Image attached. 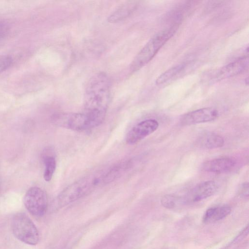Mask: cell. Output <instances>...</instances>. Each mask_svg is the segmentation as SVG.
I'll list each match as a JSON object with an SVG mask.
<instances>
[{
  "label": "cell",
  "mask_w": 249,
  "mask_h": 249,
  "mask_svg": "<svg viewBox=\"0 0 249 249\" xmlns=\"http://www.w3.org/2000/svg\"><path fill=\"white\" fill-rule=\"evenodd\" d=\"M11 228L13 234L22 242L32 246L38 244V231L30 217L23 213H18L13 217Z\"/></svg>",
  "instance_id": "277c9868"
},
{
  "label": "cell",
  "mask_w": 249,
  "mask_h": 249,
  "mask_svg": "<svg viewBox=\"0 0 249 249\" xmlns=\"http://www.w3.org/2000/svg\"><path fill=\"white\" fill-rule=\"evenodd\" d=\"M52 122L55 125L74 131H84L94 128L84 113H59L53 115Z\"/></svg>",
  "instance_id": "5b68a950"
},
{
  "label": "cell",
  "mask_w": 249,
  "mask_h": 249,
  "mask_svg": "<svg viewBox=\"0 0 249 249\" xmlns=\"http://www.w3.org/2000/svg\"><path fill=\"white\" fill-rule=\"evenodd\" d=\"M12 63V59L10 56H0V73L8 69Z\"/></svg>",
  "instance_id": "d6986e66"
},
{
  "label": "cell",
  "mask_w": 249,
  "mask_h": 249,
  "mask_svg": "<svg viewBox=\"0 0 249 249\" xmlns=\"http://www.w3.org/2000/svg\"><path fill=\"white\" fill-rule=\"evenodd\" d=\"M239 193L242 197H248L249 196V183L244 182L242 183L239 190Z\"/></svg>",
  "instance_id": "44dd1931"
},
{
  "label": "cell",
  "mask_w": 249,
  "mask_h": 249,
  "mask_svg": "<svg viewBox=\"0 0 249 249\" xmlns=\"http://www.w3.org/2000/svg\"><path fill=\"white\" fill-rule=\"evenodd\" d=\"M158 122L155 119H147L134 126L128 132L125 139L128 145H134L154 132L159 127Z\"/></svg>",
  "instance_id": "52a82bcc"
},
{
  "label": "cell",
  "mask_w": 249,
  "mask_h": 249,
  "mask_svg": "<svg viewBox=\"0 0 249 249\" xmlns=\"http://www.w3.org/2000/svg\"><path fill=\"white\" fill-rule=\"evenodd\" d=\"M24 205L33 215L43 216L48 208V198L46 192L37 187L29 188L23 198Z\"/></svg>",
  "instance_id": "8992f818"
},
{
  "label": "cell",
  "mask_w": 249,
  "mask_h": 249,
  "mask_svg": "<svg viewBox=\"0 0 249 249\" xmlns=\"http://www.w3.org/2000/svg\"><path fill=\"white\" fill-rule=\"evenodd\" d=\"M106 170H101L81 178L66 187L58 195L59 207L66 206L88 195L100 186L105 185L104 177Z\"/></svg>",
  "instance_id": "7a4b0ae2"
},
{
  "label": "cell",
  "mask_w": 249,
  "mask_h": 249,
  "mask_svg": "<svg viewBox=\"0 0 249 249\" xmlns=\"http://www.w3.org/2000/svg\"><path fill=\"white\" fill-rule=\"evenodd\" d=\"M110 82L103 72L95 74L89 81L84 98V111L93 127L105 119L110 99Z\"/></svg>",
  "instance_id": "6da1fadb"
},
{
  "label": "cell",
  "mask_w": 249,
  "mask_h": 249,
  "mask_svg": "<svg viewBox=\"0 0 249 249\" xmlns=\"http://www.w3.org/2000/svg\"><path fill=\"white\" fill-rule=\"evenodd\" d=\"M162 206L168 209H173L184 203L182 197L174 195H166L161 199Z\"/></svg>",
  "instance_id": "ac0fdd59"
},
{
  "label": "cell",
  "mask_w": 249,
  "mask_h": 249,
  "mask_svg": "<svg viewBox=\"0 0 249 249\" xmlns=\"http://www.w3.org/2000/svg\"><path fill=\"white\" fill-rule=\"evenodd\" d=\"M179 23H174L154 35L134 58L130 65L132 72L144 66L156 55L162 46L174 35Z\"/></svg>",
  "instance_id": "3957f363"
},
{
  "label": "cell",
  "mask_w": 249,
  "mask_h": 249,
  "mask_svg": "<svg viewBox=\"0 0 249 249\" xmlns=\"http://www.w3.org/2000/svg\"><path fill=\"white\" fill-rule=\"evenodd\" d=\"M218 186L214 180H208L201 182L182 197L184 203L200 201L213 195L217 191Z\"/></svg>",
  "instance_id": "ba28073f"
},
{
  "label": "cell",
  "mask_w": 249,
  "mask_h": 249,
  "mask_svg": "<svg viewBox=\"0 0 249 249\" xmlns=\"http://www.w3.org/2000/svg\"><path fill=\"white\" fill-rule=\"evenodd\" d=\"M217 110L213 107H204L198 109L182 116L180 120L183 126L207 123L215 120L218 116Z\"/></svg>",
  "instance_id": "9c48e42d"
},
{
  "label": "cell",
  "mask_w": 249,
  "mask_h": 249,
  "mask_svg": "<svg viewBox=\"0 0 249 249\" xmlns=\"http://www.w3.org/2000/svg\"><path fill=\"white\" fill-rule=\"evenodd\" d=\"M231 212V207L227 205L210 208L204 214L203 222L209 224L220 221L228 216Z\"/></svg>",
  "instance_id": "7c38bea8"
},
{
  "label": "cell",
  "mask_w": 249,
  "mask_h": 249,
  "mask_svg": "<svg viewBox=\"0 0 249 249\" xmlns=\"http://www.w3.org/2000/svg\"><path fill=\"white\" fill-rule=\"evenodd\" d=\"M9 30V25L7 23L0 20V38L4 36Z\"/></svg>",
  "instance_id": "7402d4cb"
},
{
  "label": "cell",
  "mask_w": 249,
  "mask_h": 249,
  "mask_svg": "<svg viewBox=\"0 0 249 249\" xmlns=\"http://www.w3.org/2000/svg\"><path fill=\"white\" fill-rule=\"evenodd\" d=\"M235 163V161L231 158H220L205 162L202 169L207 172L221 173L231 170Z\"/></svg>",
  "instance_id": "8fae6325"
},
{
  "label": "cell",
  "mask_w": 249,
  "mask_h": 249,
  "mask_svg": "<svg viewBox=\"0 0 249 249\" xmlns=\"http://www.w3.org/2000/svg\"><path fill=\"white\" fill-rule=\"evenodd\" d=\"M131 160L121 161L108 169L105 172L104 181L105 185L108 184L122 176L131 166Z\"/></svg>",
  "instance_id": "4fadbf2b"
},
{
  "label": "cell",
  "mask_w": 249,
  "mask_h": 249,
  "mask_svg": "<svg viewBox=\"0 0 249 249\" xmlns=\"http://www.w3.org/2000/svg\"></svg>",
  "instance_id": "603a6c76"
},
{
  "label": "cell",
  "mask_w": 249,
  "mask_h": 249,
  "mask_svg": "<svg viewBox=\"0 0 249 249\" xmlns=\"http://www.w3.org/2000/svg\"><path fill=\"white\" fill-rule=\"evenodd\" d=\"M249 233V226L247 225L242 231L235 237L232 242L236 243L242 241L248 235Z\"/></svg>",
  "instance_id": "ffe728a7"
},
{
  "label": "cell",
  "mask_w": 249,
  "mask_h": 249,
  "mask_svg": "<svg viewBox=\"0 0 249 249\" xmlns=\"http://www.w3.org/2000/svg\"><path fill=\"white\" fill-rule=\"evenodd\" d=\"M136 7L134 1L129 2L117 9L108 18L110 22H115L129 16Z\"/></svg>",
  "instance_id": "2e32d148"
},
{
  "label": "cell",
  "mask_w": 249,
  "mask_h": 249,
  "mask_svg": "<svg viewBox=\"0 0 249 249\" xmlns=\"http://www.w3.org/2000/svg\"><path fill=\"white\" fill-rule=\"evenodd\" d=\"M187 65L180 64L170 68L159 76L156 81L157 85L165 84L179 77L185 72Z\"/></svg>",
  "instance_id": "9a60e30c"
},
{
  "label": "cell",
  "mask_w": 249,
  "mask_h": 249,
  "mask_svg": "<svg viewBox=\"0 0 249 249\" xmlns=\"http://www.w3.org/2000/svg\"><path fill=\"white\" fill-rule=\"evenodd\" d=\"M42 158L44 164L43 178L46 181H49L52 179L56 169L55 158L53 155L46 154Z\"/></svg>",
  "instance_id": "e0dca14e"
},
{
  "label": "cell",
  "mask_w": 249,
  "mask_h": 249,
  "mask_svg": "<svg viewBox=\"0 0 249 249\" xmlns=\"http://www.w3.org/2000/svg\"><path fill=\"white\" fill-rule=\"evenodd\" d=\"M249 66V57H242L222 67L217 73L215 78L221 80L237 75L245 71Z\"/></svg>",
  "instance_id": "30bf717a"
},
{
  "label": "cell",
  "mask_w": 249,
  "mask_h": 249,
  "mask_svg": "<svg viewBox=\"0 0 249 249\" xmlns=\"http://www.w3.org/2000/svg\"><path fill=\"white\" fill-rule=\"evenodd\" d=\"M224 140L222 136L213 132L203 134L197 141L200 146L209 149L221 147L224 145Z\"/></svg>",
  "instance_id": "5bb4252c"
}]
</instances>
